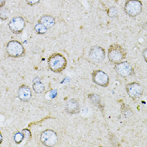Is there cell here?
<instances>
[{"instance_id":"cell-8","label":"cell","mask_w":147,"mask_h":147,"mask_svg":"<svg viewBox=\"0 0 147 147\" xmlns=\"http://www.w3.org/2000/svg\"><path fill=\"white\" fill-rule=\"evenodd\" d=\"M115 71L117 74L120 77L127 78L134 73V69L132 66L127 61H121L115 64Z\"/></svg>"},{"instance_id":"cell-7","label":"cell","mask_w":147,"mask_h":147,"mask_svg":"<svg viewBox=\"0 0 147 147\" xmlns=\"http://www.w3.org/2000/svg\"><path fill=\"white\" fill-rule=\"evenodd\" d=\"M126 92L131 98L137 99L142 96L144 88L143 86L138 82H131L126 86Z\"/></svg>"},{"instance_id":"cell-12","label":"cell","mask_w":147,"mask_h":147,"mask_svg":"<svg viewBox=\"0 0 147 147\" xmlns=\"http://www.w3.org/2000/svg\"><path fill=\"white\" fill-rule=\"evenodd\" d=\"M66 112L70 114H76L80 112L79 103L75 99H70L67 102L65 106Z\"/></svg>"},{"instance_id":"cell-14","label":"cell","mask_w":147,"mask_h":147,"mask_svg":"<svg viewBox=\"0 0 147 147\" xmlns=\"http://www.w3.org/2000/svg\"><path fill=\"white\" fill-rule=\"evenodd\" d=\"M33 89L36 93H42L45 91V86L40 78H34L33 81Z\"/></svg>"},{"instance_id":"cell-6","label":"cell","mask_w":147,"mask_h":147,"mask_svg":"<svg viewBox=\"0 0 147 147\" xmlns=\"http://www.w3.org/2000/svg\"><path fill=\"white\" fill-rule=\"evenodd\" d=\"M89 60L93 63H100L105 58V51L101 46H92L89 51Z\"/></svg>"},{"instance_id":"cell-22","label":"cell","mask_w":147,"mask_h":147,"mask_svg":"<svg viewBox=\"0 0 147 147\" xmlns=\"http://www.w3.org/2000/svg\"><path fill=\"white\" fill-rule=\"evenodd\" d=\"M5 3H6V0H0V8L3 7L5 5Z\"/></svg>"},{"instance_id":"cell-9","label":"cell","mask_w":147,"mask_h":147,"mask_svg":"<svg viewBox=\"0 0 147 147\" xmlns=\"http://www.w3.org/2000/svg\"><path fill=\"white\" fill-rule=\"evenodd\" d=\"M92 81L94 83H96L98 86H101L103 88H106L109 84V76L102 71H94L92 74Z\"/></svg>"},{"instance_id":"cell-3","label":"cell","mask_w":147,"mask_h":147,"mask_svg":"<svg viewBox=\"0 0 147 147\" xmlns=\"http://www.w3.org/2000/svg\"><path fill=\"white\" fill-rule=\"evenodd\" d=\"M143 9V4L140 0H127L125 4V11L126 14L130 17L138 16Z\"/></svg>"},{"instance_id":"cell-2","label":"cell","mask_w":147,"mask_h":147,"mask_svg":"<svg viewBox=\"0 0 147 147\" xmlns=\"http://www.w3.org/2000/svg\"><path fill=\"white\" fill-rule=\"evenodd\" d=\"M125 57L126 51L121 45L113 44L109 46L108 51V58L112 63L117 64L119 62H121Z\"/></svg>"},{"instance_id":"cell-21","label":"cell","mask_w":147,"mask_h":147,"mask_svg":"<svg viewBox=\"0 0 147 147\" xmlns=\"http://www.w3.org/2000/svg\"><path fill=\"white\" fill-rule=\"evenodd\" d=\"M146 52H147V50L146 49H145V50H144V51H143V57H144V59H145V61H147Z\"/></svg>"},{"instance_id":"cell-13","label":"cell","mask_w":147,"mask_h":147,"mask_svg":"<svg viewBox=\"0 0 147 147\" xmlns=\"http://www.w3.org/2000/svg\"><path fill=\"white\" fill-rule=\"evenodd\" d=\"M39 23L43 24L47 29H50V28L54 26V24H55V19L52 16H51V15H44V16H42L40 19Z\"/></svg>"},{"instance_id":"cell-16","label":"cell","mask_w":147,"mask_h":147,"mask_svg":"<svg viewBox=\"0 0 147 147\" xmlns=\"http://www.w3.org/2000/svg\"><path fill=\"white\" fill-rule=\"evenodd\" d=\"M89 98H90L92 102L96 104V105H98L99 103H101V98L98 95H97V94L92 93L91 95H89Z\"/></svg>"},{"instance_id":"cell-11","label":"cell","mask_w":147,"mask_h":147,"mask_svg":"<svg viewBox=\"0 0 147 147\" xmlns=\"http://www.w3.org/2000/svg\"><path fill=\"white\" fill-rule=\"evenodd\" d=\"M18 97L23 102L30 101L32 97V92H31L30 88L26 85L20 86L18 91Z\"/></svg>"},{"instance_id":"cell-15","label":"cell","mask_w":147,"mask_h":147,"mask_svg":"<svg viewBox=\"0 0 147 147\" xmlns=\"http://www.w3.org/2000/svg\"><path fill=\"white\" fill-rule=\"evenodd\" d=\"M34 30L36 31V33H38L39 34H45L47 32L48 29L46 27H45L43 24H41L40 23H38L34 26Z\"/></svg>"},{"instance_id":"cell-20","label":"cell","mask_w":147,"mask_h":147,"mask_svg":"<svg viewBox=\"0 0 147 147\" xmlns=\"http://www.w3.org/2000/svg\"><path fill=\"white\" fill-rule=\"evenodd\" d=\"M25 1H26V3L29 5H31V6L35 5V4H38L40 2V0H25Z\"/></svg>"},{"instance_id":"cell-5","label":"cell","mask_w":147,"mask_h":147,"mask_svg":"<svg viewBox=\"0 0 147 147\" xmlns=\"http://www.w3.org/2000/svg\"><path fill=\"white\" fill-rule=\"evenodd\" d=\"M40 141L45 146H54L58 141V136L55 131L46 129L40 135Z\"/></svg>"},{"instance_id":"cell-19","label":"cell","mask_w":147,"mask_h":147,"mask_svg":"<svg viewBox=\"0 0 147 147\" xmlns=\"http://www.w3.org/2000/svg\"><path fill=\"white\" fill-rule=\"evenodd\" d=\"M23 135H24V139L26 140V141H28L30 139V137H31V133H30V131L29 130V129H24L22 131Z\"/></svg>"},{"instance_id":"cell-23","label":"cell","mask_w":147,"mask_h":147,"mask_svg":"<svg viewBox=\"0 0 147 147\" xmlns=\"http://www.w3.org/2000/svg\"><path fill=\"white\" fill-rule=\"evenodd\" d=\"M3 141V136H2V134L0 133V143H2Z\"/></svg>"},{"instance_id":"cell-1","label":"cell","mask_w":147,"mask_h":147,"mask_svg":"<svg viewBox=\"0 0 147 147\" xmlns=\"http://www.w3.org/2000/svg\"><path fill=\"white\" fill-rule=\"evenodd\" d=\"M67 65V61L66 57L60 53H55L51 55L48 59V66L51 71L53 72H61L65 70Z\"/></svg>"},{"instance_id":"cell-10","label":"cell","mask_w":147,"mask_h":147,"mask_svg":"<svg viewBox=\"0 0 147 147\" xmlns=\"http://www.w3.org/2000/svg\"><path fill=\"white\" fill-rule=\"evenodd\" d=\"M9 27L13 34H20L25 27V21L20 16L14 17L9 23Z\"/></svg>"},{"instance_id":"cell-17","label":"cell","mask_w":147,"mask_h":147,"mask_svg":"<svg viewBox=\"0 0 147 147\" xmlns=\"http://www.w3.org/2000/svg\"><path fill=\"white\" fill-rule=\"evenodd\" d=\"M108 15L111 18H116L118 16V9L115 7H110L108 9Z\"/></svg>"},{"instance_id":"cell-4","label":"cell","mask_w":147,"mask_h":147,"mask_svg":"<svg viewBox=\"0 0 147 147\" xmlns=\"http://www.w3.org/2000/svg\"><path fill=\"white\" fill-rule=\"evenodd\" d=\"M6 52L8 56L13 58L22 57L24 53V48L23 45L17 40L9 41L6 46Z\"/></svg>"},{"instance_id":"cell-18","label":"cell","mask_w":147,"mask_h":147,"mask_svg":"<svg viewBox=\"0 0 147 147\" xmlns=\"http://www.w3.org/2000/svg\"><path fill=\"white\" fill-rule=\"evenodd\" d=\"M13 139H14V140H15V142L16 143H20V142H22V140H24V135H23V133L21 132H18V133H16L15 135H14V137H13Z\"/></svg>"}]
</instances>
